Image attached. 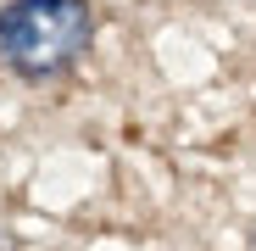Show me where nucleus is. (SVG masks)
<instances>
[{
  "instance_id": "obj_1",
  "label": "nucleus",
  "mask_w": 256,
  "mask_h": 251,
  "mask_svg": "<svg viewBox=\"0 0 256 251\" xmlns=\"http://www.w3.org/2000/svg\"><path fill=\"white\" fill-rule=\"evenodd\" d=\"M90 34V0H12L0 12V62L22 78H50L84 56Z\"/></svg>"
},
{
  "instance_id": "obj_2",
  "label": "nucleus",
  "mask_w": 256,
  "mask_h": 251,
  "mask_svg": "<svg viewBox=\"0 0 256 251\" xmlns=\"http://www.w3.org/2000/svg\"><path fill=\"white\" fill-rule=\"evenodd\" d=\"M250 251H256V245H250Z\"/></svg>"
}]
</instances>
